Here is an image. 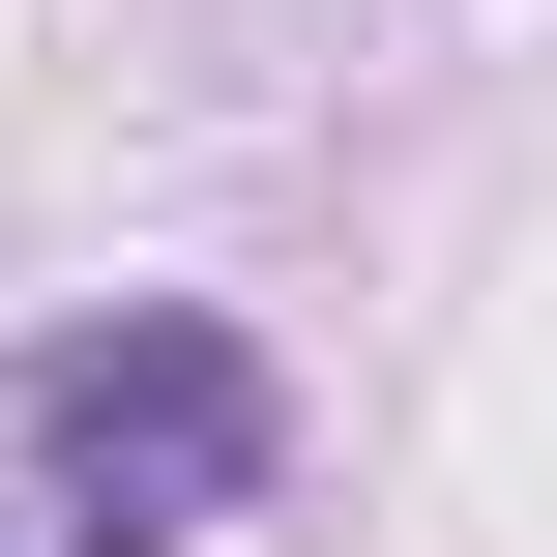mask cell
<instances>
[{
    "label": "cell",
    "mask_w": 557,
    "mask_h": 557,
    "mask_svg": "<svg viewBox=\"0 0 557 557\" xmlns=\"http://www.w3.org/2000/svg\"><path fill=\"white\" fill-rule=\"evenodd\" d=\"M0 470H29L59 557H235L294 499V352H264L235 294H88V323L0 382Z\"/></svg>",
    "instance_id": "obj_1"
}]
</instances>
